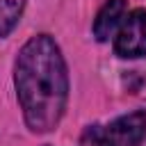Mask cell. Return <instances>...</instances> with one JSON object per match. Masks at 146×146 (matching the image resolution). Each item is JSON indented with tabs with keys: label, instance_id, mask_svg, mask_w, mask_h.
<instances>
[{
	"label": "cell",
	"instance_id": "obj_1",
	"mask_svg": "<svg viewBox=\"0 0 146 146\" xmlns=\"http://www.w3.org/2000/svg\"><path fill=\"white\" fill-rule=\"evenodd\" d=\"M14 84L25 125L36 135L52 132L66 110L68 71L50 34H36L18 50Z\"/></svg>",
	"mask_w": 146,
	"mask_h": 146
},
{
	"label": "cell",
	"instance_id": "obj_2",
	"mask_svg": "<svg viewBox=\"0 0 146 146\" xmlns=\"http://www.w3.org/2000/svg\"><path fill=\"white\" fill-rule=\"evenodd\" d=\"M114 50L121 57L146 55V9H132L128 16H123L116 30Z\"/></svg>",
	"mask_w": 146,
	"mask_h": 146
},
{
	"label": "cell",
	"instance_id": "obj_3",
	"mask_svg": "<svg viewBox=\"0 0 146 146\" xmlns=\"http://www.w3.org/2000/svg\"><path fill=\"white\" fill-rule=\"evenodd\" d=\"M112 146H139L146 135V112H130L103 125Z\"/></svg>",
	"mask_w": 146,
	"mask_h": 146
},
{
	"label": "cell",
	"instance_id": "obj_4",
	"mask_svg": "<svg viewBox=\"0 0 146 146\" xmlns=\"http://www.w3.org/2000/svg\"><path fill=\"white\" fill-rule=\"evenodd\" d=\"M125 16V0H107L94 21V36L98 41H107L121 25Z\"/></svg>",
	"mask_w": 146,
	"mask_h": 146
},
{
	"label": "cell",
	"instance_id": "obj_5",
	"mask_svg": "<svg viewBox=\"0 0 146 146\" xmlns=\"http://www.w3.org/2000/svg\"><path fill=\"white\" fill-rule=\"evenodd\" d=\"M27 0H0V39L9 36L18 25Z\"/></svg>",
	"mask_w": 146,
	"mask_h": 146
},
{
	"label": "cell",
	"instance_id": "obj_6",
	"mask_svg": "<svg viewBox=\"0 0 146 146\" xmlns=\"http://www.w3.org/2000/svg\"><path fill=\"white\" fill-rule=\"evenodd\" d=\"M80 146H112V144H110L103 125H89V128L82 132Z\"/></svg>",
	"mask_w": 146,
	"mask_h": 146
}]
</instances>
